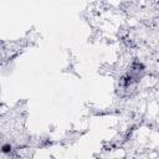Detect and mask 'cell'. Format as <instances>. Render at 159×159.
<instances>
[{"mask_svg":"<svg viewBox=\"0 0 159 159\" xmlns=\"http://www.w3.org/2000/svg\"><path fill=\"white\" fill-rule=\"evenodd\" d=\"M1 152L3 153H5V154H9L11 152V146L10 144H5V146H3L1 147Z\"/></svg>","mask_w":159,"mask_h":159,"instance_id":"obj_1","label":"cell"}]
</instances>
